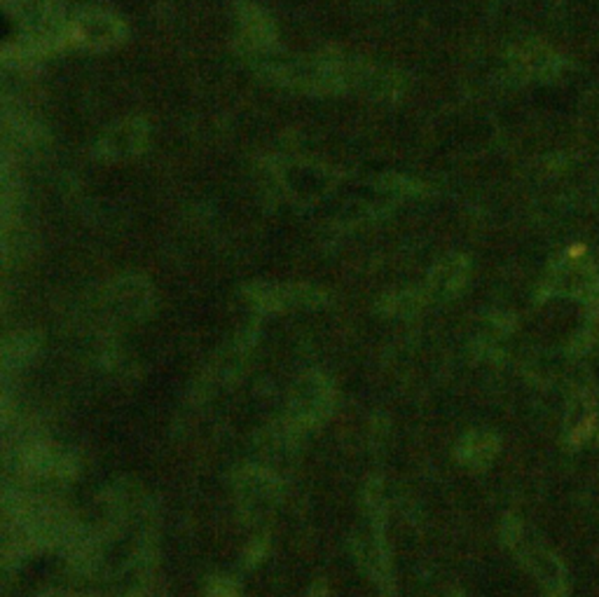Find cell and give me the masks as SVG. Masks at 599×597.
<instances>
[{"instance_id": "1", "label": "cell", "mask_w": 599, "mask_h": 597, "mask_svg": "<svg viewBox=\"0 0 599 597\" xmlns=\"http://www.w3.org/2000/svg\"><path fill=\"white\" fill-rule=\"evenodd\" d=\"M68 38L73 43L82 45L89 49H106L117 45L124 38V24L113 14L89 10V12L78 14L68 24Z\"/></svg>"}, {"instance_id": "2", "label": "cell", "mask_w": 599, "mask_h": 597, "mask_svg": "<svg viewBox=\"0 0 599 597\" xmlns=\"http://www.w3.org/2000/svg\"><path fill=\"white\" fill-rule=\"evenodd\" d=\"M145 143H148V124L143 119L134 117V119H124V122L115 124L113 129H108L104 139L99 141V145H96V152L108 159H124V157L139 155L145 148Z\"/></svg>"}, {"instance_id": "3", "label": "cell", "mask_w": 599, "mask_h": 597, "mask_svg": "<svg viewBox=\"0 0 599 597\" xmlns=\"http://www.w3.org/2000/svg\"><path fill=\"white\" fill-rule=\"evenodd\" d=\"M239 26H242V38L244 43L248 45L250 49H270L277 40H274V26L272 21L267 19V14L262 12L255 5H242V19H239Z\"/></svg>"}]
</instances>
